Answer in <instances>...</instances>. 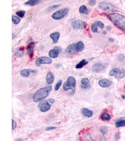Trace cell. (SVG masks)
Segmentation results:
<instances>
[{
    "mask_svg": "<svg viewBox=\"0 0 125 141\" xmlns=\"http://www.w3.org/2000/svg\"><path fill=\"white\" fill-rule=\"evenodd\" d=\"M107 17L116 26L125 32V17L118 13H111Z\"/></svg>",
    "mask_w": 125,
    "mask_h": 141,
    "instance_id": "cell-1",
    "label": "cell"
},
{
    "mask_svg": "<svg viewBox=\"0 0 125 141\" xmlns=\"http://www.w3.org/2000/svg\"><path fill=\"white\" fill-rule=\"evenodd\" d=\"M52 90V86H48L39 89L33 96V101L35 103H37L46 98L49 95Z\"/></svg>",
    "mask_w": 125,
    "mask_h": 141,
    "instance_id": "cell-2",
    "label": "cell"
},
{
    "mask_svg": "<svg viewBox=\"0 0 125 141\" xmlns=\"http://www.w3.org/2000/svg\"><path fill=\"white\" fill-rule=\"evenodd\" d=\"M63 88L64 90L67 91L71 90L73 93L75 92L76 88V80L73 76H69L66 81L64 83Z\"/></svg>",
    "mask_w": 125,
    "mask_h": 141,
    "instance_id": "cell-3",
    "label": "cell"
},
{
    "mask_svg": "<svg viewBox=\"0 0 125 141\" xmlns=\"http://www.w3.org/2000/svg\"><path fill=\"white\" fill-rule=\"evenodd\" d=\"M98 7L99 9L105 11H115L117 9L113 4L107 2H102Z\"/></svg>",
    "mask_w": 125,
    "mask_h": 141,
    "instance_id": "cell-4",
    "label": "cell"
},
{
    "mask_svg": "<svg viewBox=\"0 0 125 141\" xmlns=\"http://www.w3.org/2000/svg\"><path fill=\"white\" fill-rule=\"evenodd\" d=\"M68 12V8H62L53 13L52 15V17L55 20H60L64 17L67 14Z\"/></svg>",
    "mask_w": 125,
    "mask_h": 141,
    "instance_id": "cell-5",
    "label": "cell"
},
{
    "mask_svg": "<svg viewBox=\"0 0 125 141\" xmlns=\"http://www.w3.org/2000/svg\"><path fill=\"white\" fill-rule=\"evenodd\" d=\"M107 66V64L106 63H96L91 65L90 69L93 72L98 73L104 70Z\"/></svg>",
    "mask_w": 125,
    "mask_h": 141,
    "instance_id": "cell-6",
    "label": "cell"
},
{
    "mask_svg": "<svg viewBox=\"0 0 125 141\" xmlns=\"http://www.w3.org/2000/svg\"><path fill=\"white\" fill-rule=\"evenodd\" d=\"M71 25L74 29H82L86 27V23L80 19L74 18L72 21Z\"/></svg>",
    "mask_w": 125,
    "mask_h": 141,
    "instance_id": "cell-7",
    "label": "cell"
},
{
    "mask_svg": "<svg viewBox=\"0 0 125 141\" xmlns=\"http://www.w3.org/2000/svg\"><path fill=\"white\" fill-rule=\"evenodd\" d=\"M51 107L49 102L46 100H42L39 104V108L40 111L43 112H45L49 111Z\"/></svg>",
    "mask_w": 125,
    "mask_h": 141,
    "instance_id": "cell-8",
    "label": "cell"
},
{
    "mask_svg": "<svg viewBox=\"0 0 125 141\" xmlns=\"http://www.w3.org/2000/svg\"><path fill=\"white\" fill-rule=\"evenodd\" d=\"M52 62V59L47 57H42L38 58L36 62L35 65L37 66H39L43 64H50Z\"/></svg>",
    "mask_w": 125,
    "mask_h": 141,
    "instance_id": "cell-9",
    "label": "cell"
},
{
    "mask_svg": "<svg viewBox=\"0 0 125 141\" xmlns=\"http://www.w3.org/2000/svg\"><path fill=\"white\" fill-rule=\"evenodd\" d=\"M35 43L33 42H30L26 48L27 53L31 58H32L34 56V48L35 47Z\"/></svg>",
    "mask_w": 125,
    "mask_h": 141,
    "instance_id": "cell-10",
    "label": "cell"
},
{
    "mask_svg": "<svg viewBox=\"0 0 125 141\" xmlns=\"http://www.w3.org/2000/svg\"><path fill=\"white\" fill-rule=\"evenodd\" d=\"M81 87L82 88L86 89H89L91 87V83L88 78H83L81 80Z\"/></svg>",
    "mask_w": 125,
    "mask_h": 141,
    "instance_id": "cell-11",
    "label": "cell"
},
{
    "mask_svg": "<svg viewBox=\"0 0 125 141\" xmlns=\"http://www.w3.org/2000/svg\"><path fill=\"white\" fill-rule=\"evenodd\" d=\"M112 84V81L108 79H102L99 81L98 84L102 87H107L111 86Z\"/></svg>",
    "mask_w": 125,
    "mask_h": 141,
    "instance_id": "cell-12",
    "label": "cell"
},
{
    "mask_svg": "<svg viewBox=\"0 0 125 141\" xmlns=\"http://www.w3.org/2000/svg\"><path fill=\"white\" fill-rule=\"evenodd\" d=\"M84 43L81 41H78L75 44L74 46V50L77 52H81L84 49Z\"/></svg>",
    "mask_w": 125,
    "mask_h": 141,
    "instance_id": "cell-13",
    "label": "cell"
},
{
    "mask_svg": "<svg viewBox=\"0 0 125 141\" xmlns=\"http://www.w3.org/2000/svg\"><path fill=\"white\" fill-rule=\"evenodd\" d=\"M60 36V33L58 32L54 33L51 34L50 35V38L53 40V43L55 44L57 43L58 42Z\"/></svg>",
    "mask_w": 125,
    "mask_h": 141,
    "instance_id": "cell-14",
    "label": "cell"
},
{
    "mask_svg": "<svg viewBox=\"0 0 125 141\" xmlns=\"http://www.w3.org/2000/svg\"><path fill=\"white\" fill-rule=\"evenodd\" d=\"M55 80V77L54 74L51 72L49 71L48 72L47 76H46V81L48 84H52Z\"/></svg>",
    "mask_w": 125,
    "mask_h": 141,
    "instance_id": "cell-15",
    "label": "cell"
},
{
    "mask_svg": "<svg viewBox=\"0 0 125 141\" xmlns=\"http://www.w3.org/2000/svg\"><path fill=\"white\" fill-rule=\"evenodd\" d=\"M82 113L84 116L88 118L91 117L93 113L92 111L89 110L88 109L86 108H84L82 109Z\"/></svg>",
    "mask_w": 125,
    "mask_h": 141,
    "instance_id": "cell-16",
    "label": "cell"
},
{
    "mask_svg": "<svg viewBox=\"0 0 125 141\" xmlns=\"http://www.w3.org/2000/svg\"><path fill=\"white\" fill-rule=\"evenodd\" d=\"M35 71H36L31 70H29V69H23L20 71V74L21 76H22L23 77H28L31 72L34 73Z\"/></svg>",
    "mask_w": 125,
    "mask_h": 141,
    "instance_id": "cell-17",
    "label": "cell"
},
{
    "mask_svg": "<svg viewBox=\"0 0 125 141\" xmlns=\"http://www.w3.org/2000/svg\"><path fill=\"white\" fill-rule=\"evenodd\" d=\"M75 44L74 43L69 45L66 49V53L69 55H72L74 52Z\"/></svg>",
    "mask_w": 125,
    "mask_h": 141,
    "instance_id": "cell-18",
    "label": "cell"
},
{
    "mask_svg": "<svg viewBox=\"0 0 125 141\" xmlns=\"http://www.w3.org/2000/svg\"><path fill=\"white\" fill-rule=\"evenodd\" d=\"M88 63H89L88 61H86L85 59H83L75 66V68L76 69L82 68L83 66L87 65Z\"/></svg>",
    "mask_w": 125,
    "mask_h": 141,
    "instance_id": "cell-19",
    "label": "cell"
},
{
    "mask_svg": "<svg viewBox=\"0 0 125 141\" xmlns=\"http://www.w3.org/2000/svg\"><path fill=\"white\" fill-rule=\"evenodd\" d=\"M125 76V71L124 69L119 70L117 74L115 75L116 78L117 79H121L124 78Z\"/></svg>",
    "mask_w": 125,
    "mask_h": 141,
    "instance_id": "cell-20",
    "label": "cell"
},
{
    "mask_svg": "<svg viewBox=\"0 0 125 141\" xmlns=\"http://www.w3.org/2000/svg\"><path fill=\"white\" fill-rule=\"evenodd\" d=\"M49 56L52 58H56L58 57L59 53H57L55 50H51L49 51Z\"/></svg>",
    "mask_w": 125,
    "mask_h": 141,
    "instance_id": "cell-21",
    "label": "cell"
},
{
    "mask_svg": "<svg viewBox=\"0 0 125 141\" xmlns=\"http://www.w3.org/2000/svg\"><path fill=\"white\" fill-rule=\"evenodd\" d=\"M41 1L39 0H29L27 1L25 3V5H29L31 6H35L39 3Z\"/></svg>",
    "mask_w": 125,
    "mask_h": 141,
    "instance_id": "cell-22",
    "label": "cell"
},
{
    "mask_svg": "<svg viewBox=\"0 0 125 141\" xmlns=\"http://www.w3.org/2000/svg\"><path fill=\"white\" fill-rule=\"evenodd\" d=\"M79 12L81 14H87L88 13V9L85 5L81 6L79 8Z\"/></svg>",
    "mask_w": 125,
    "mask_h": 141,
    "instance_id": "cell-23",
    "label": "cell"
},
{
    "mask_svg": "<svg viewBox=\"0 0 125 141\" xmlns=\"http://www.w3.org/2000/svg\"><path fill=\"white\" fill-rule=\"evenodd\" d=\"M115 124L117 128L125 126V120H118L116 121Z\"/></svg>",
    "mask_w": 125,
    "mask_h": 141,
    "instance_id": "cell-24",
    "label": "cell"
},
{
    "mask_svg": "<svg viewBox=\"0 0 125 141\" xmlns=\"http://www.w3.org/2000/svg\"><path fill=\"white\" fill-rule=\"evenodd\" d=\"M101 118V120L104 121H108L111 120V117L110 115L107 113H104L102 114Z\"/></svg>",
    "mask_w": 125,
    "mask_h": 141,
    "instance_id": "cell-25",
    "label": "cell"
},
{
    "mask_svg": "<svg viewBox=\"0 0 125 141\" xmlns=\"http://www.w3.org/2000/svg\"><path fill=\"white\" fill-rule=\"evenodd\" d=\"M12 21L15 25H17L20 22L21 19L18 17H16L15 16H12Z\"/></svg>",
    "mask_w": 125,
    "mask_h": 141,
    "instance_id": "cell-26",
    "label": "cell"
},
{
    "mask_svg": "<svg viewBox=\"0 0 125 141\" xmlns=\"http://www.w3.org/2000/svg\"><path fill=\"white\" fill-rule=\"evenodd\" d=\"M16 14L19 17L21 18H23L25 14V11L24 10H19L16 12Z\"/></svg>",
    "mask_w": 125,
    "mask_h": 141,
    "instance_id": "cell-27",
    "label": "cell"
},
{
    "mask_svg": "<svg viewBox=\"0 0 125 141\" xmlns=\"http://www.w3.org/2000/svg\"><path fill=\"white\" fill-rule=\"evenodd\" d=\"M119 68H114L113 69H112L109 71V75L111 76H113L114 75H115L118 72V71L119 70Z\"/></svg>",
    "mask_w": 125,
    "mask_h": 141,
    "instance_id": "cell-28",
    "label": "cell"
},
{
    "mask_svg": "<svg viewBox=\"0 0 125 141\" xmlns=\"http://www.w3.org/2000/svg\"><path fill=\"white\" fill-rule=\"evenodd\" d=\"M91 29L92 31L94 33H98V25L96 24H93L91 25Z\"/></svg>",
    "mask_w": 125,
    "mask_h": 141,
    "instance_id": "cell-29",
    "label": "cell"
},
{
    "mask_svg": "<svg viewBox=\"0 0 125 141\" xmlns=\"http://www.w3.org/2000/svg\"><path fill=\"white\" fill-rule=\"evenodd\" d=\"M24 52V48L23 47H21L18 50V51H17L16 55H18L19 57L22 56L23 54V53Z\"/></svg>",
    "mask_w": 125,
    "mask_h": 141,
    "instance_id": "cell-30",
    "label": "cell"
},
{
    "mask_svg": "<svg viewBox=\"0 0 125 141\" xmlns=\"http://www.w3.org/2000/svg\"><path fill=\"white\" fill-rule=\"evenodd\" d=\"M62 80H61L57 83H56L55 87V90L56 91H57L59 89L60 87L61 86V85L62 84Z\"/></svg>",
    "mask_w": 125,
    "mask_h": 141,
    "instance_id": "cell-31",
    "label": "cell"
},
{
    "mask_svg": "<svg viewBox=\"0 0 125 141\" xmlns=\"http://www.w3.org/2000/svg\"><path fill=\"white\" fill-rule=\"evenodd\" d=\"M96 24H97V25H98L99 27H100L101 29H103L104 28V26H105L104 24L102 22H101V21H98L96 22Z\"/></svg>",
    "mask_w": 125,
    "mask_h": 141,
    "instance_id": "cell-32",
    "label": "cell"
},
{
    "mask_svg": "<svg viewBox=\"0 0 125 141\" xmlns=\"http://www.w3.org/2000/svg\"><path fill=\"white\" fill-rule=\"evenodd\" d=\"M100 131L102 134H105L107 132V129L105 127H102L100 128Z\"/></svg>",
    "mask_w": 125,
    "mask_h": 141,
    "instance_id": "cell-33",
    "label": "cell"
},
{
    "mask_svg": "<svg viewBox=\"0 0 125 141\" xmlns=\"http://www.w3.org/2000/svg\"><path fill=\"white\" fill-rule=\"evenodd\" d=\"M17 124L16 121H15L13 119L12 120V129L14 130L16 127Z\"/></svg>",
    "mask_w": 125,
    "mask_h": 141,
    "instance_id": "cell-34",
    "label": "cell"
},
{
    "mask_svg": "<svg viewBox=\"0 0 125 141\" xmlns=\"http://www.w3.org/2000/svg\"><path fill=\"white\" fill-rule=\"evenodd\" d=\"M117 58L119 61H122L125 58V56L123 54H119L117 57Z\"/></svg>",
    "mask_w": 125,
    "mask_h": 141,
    "instance_id": "cell-35",
    "label": "cell"
},
{
    "mask_svg": "<svg viewBox=\"0 0 125 141\" xmlns=\"http://www.w3.org/2000/svg\"><path fill=\"white\" fill-rule=\"evenodd\" d=\"M54 50H55L57 53H58L59 54L60 53H61V52L62 50V48L61 47H59V46H56L55 47L54 49Z\"/></svg>",
    "mask_w": 125,
    "mask_h": 141,
    "instance_id": "cell-36",
    "label": "cell"
},
{
    "mask_svg": "<svg viewBox=\"0 0 125 141\" xmlns=\"http://www.w3.org/2000/svg\"><path fill=\"white\" fill-rule=\"evenodd\" d=\"M89 4L90 6L93 7L96 4V0H89Z\"/></svg>",
    "mask_w": 125,
    "mask_h": 141,
    "instance_id": "cell-37",
    "label": "cell"
},
{
    "mask_svg": "<svg viewBox=\"0 0 125 141\" xmlns=\"http://www.w3.org/2000/svg\"><path fill=\"white\" fill-rule=\"evenodd\" d=\"M120 132H118L116 133L115 135V137H114V138H115V140H118L119 139V138H120Z\"/></svg>",
    "mask_w": 125,
    "mask_h": 141,
    "instance_id": "cell-38",
    "label": "cell"
},
{
    "mask_svg": "<svg viewBox=\"0 0 125 141\" xmlns=\"http://www.w3.org/2000/svg\"><path fill=\"white\" fill-rule=\"evenodd\" d=\"M56 129V127H47L46 128V130L47 131H49V130H54L55 129Z\"/></svg>",
    "mask_w": 125,
    "mask_h": 141,
    "instance_id": "cell-39",
    "label": "cell"
},
{
    "mask_svg": "<svg viewBox=\"0 0 125 141\" xmlns=\"http://www.w3.org/2000/svg\"><path fill=\"white\" fill-rule=\"evenodd\" d=\"M48 102L51 103V104H54L55 102V100L53 98H49L48 99Z\"/></svg>",
    "mask_w": 125,
    "mask_h": 141,
    "instance_id": "cell-40",
    "label": "cell"
},
{
    "mask_svg": "<svg viewBox=\"0 0 125 141\" xmlns=\"http://www.w3.org/2000/svg\"><path fill=\"white\" fill-rule=\"evenodd\" d=\"M109 41H110V42H113V41H114V39H113V38H109Z\"/></svg>",
    "mask_w": 125,
    "mask_h": 141,
    "instance_id": "cell-41",
    "label": "cell"
},
{
    "mask_svg": "<svg viewBox=\"0 0 125 141\" xmlns=\"http://www.w3.org/2000/svg\"><path fill=\"white\" fill-rule=\"evenodd\" d=\"M106 29H107V30H110L111 29V27L110 26H107Z\"/></svg>",
    "mask_w": 125,
    "mask_h": 141,
    "instance_id": "cell-42",
    "label": "cell"
},
{
    "mask_svg": "<svg viewBox=\"0 0 125 141\" xmlns=\"http://www.w3.org/2000/svg\"><path fill=\"white\" fill-rule=\"evenodd\" d=\"M103 33H104V34H106V31H104V32H103Z\"/></svg>",
    "mask_w": 125,
    "mask_h": 141,
    "instance_id": "cell-43",
    "label": "cell"
},
{
    "mask_svg": "<svg viewBox=\"0 0 125 141\" xmlns=\"http://www.w3.org/2000/svg\"><path fill=\"white\" fill-rule=\"evenodd\" d=\"M122 98H123V99H125V96H124V95H122Z\"/></svg>",
    "mask_w": 125,
    "mask_h": 141,
    "instance_id": "cell-44",
    "label": "cell"
},
{
    "mask_svg": "<svg viewBox=\"0 0 125 141\" xmlns=\"http://www.w3.org/2000/svg\"><path fill=\"white\" fill-rule=\"evenodd\" d=\"M17 141H23L22 140H18Z\"/></svg>",
    "mask_w": 125,
    "mask_h": 141,
    "instance_id": "cell-45",
    "label": "cell"
},
{
    "mask_svg": "<svg viewBox=\"0 0 125 141\" xmlns=\"http://www.w3.org/2000/svg\"></svg>",
    "mask_w": 125,
    "mask_h": 141,
    "instance_id": "cell-46",
    "label": "cell"
},
{
    "mask_svg": "<svg viewBox=\"0 0 125 141\" xmlns=\"http://www.w3.org/2000/svg\"></svg>",
    "mask_w": 125,
    "mask_h": 141,
    "instance_id": "cell-47",
    "label": "cell"
}]
</instances>
